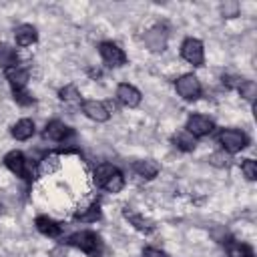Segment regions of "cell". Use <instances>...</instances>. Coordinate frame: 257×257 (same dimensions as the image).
<instances>
[{
	"label": "cell",
	"instance_id": "obj_5",
	"mask_svg": "<svg viewBox=\"0 0 257 257\" xmlns=\"http://www.w3.org/2000/svg\"><path fill=\"white\" fill-rule=\"evenodd\" d=\"M98 54H100L102 62H104L106 66H110V68H118V66L126 64V54H124V50H122L118 44L110 42V40H104V42L98 44Z\"/></svg>",
	"mask_w": 257,
	"mask_h": 257
},
{
	"label": "cell",
	"instance_id": "obj_30",
	"mask_svg": "<svg viewBox=\"0 0 257 257\" xmlns=\"http://www.w3.org/2000/svg\"><path fill=\"white\" fill-rule=\"evenodd\" d=\"M143 257H169L165 251H161V249H157V247H147L145 251H143Z\"/></svg>",
	"mask_w": 257,
	"mask_h": 257
},
{
	"label": "cell",
	"instance_id": "obj_17",
	"mask_svg": "<svg viewBox=\"0 0 257 257\" xmlns=\"http://www.w3.org/2000/svg\"><path fill=\"white\" fill-rule=\"evenodd\" d=\"M34 131H36L34 128V120H30V118H20L10 128V133H12V137L16 141H28V139H32Z\"/></svg>",
	"mask_w": 257,
	"mask_h": 257
},
{
	"label": "cell",
	"instance_id": "obj_12",
	"mask_svg": "<svg viewBox=\"0 0 257 257\" xmlns=\"http://www.w3.org/2000/svg\"><path fill=\"white\" fill-rule=\"evenodd\" d=\"M116 100H118L122 106L135 108V106H139V102H141V92H139V88H135L133 84L120 82V84L116 86Z\"/></svg>",
	"mask_w": 257,
	"mask_h": 257
},
{
	"label": "cell",
	"instance_id": "obj_8",
	"mask_svg": "<svg viewBox=\"0 0 257 257\" xmlns=\"http://www.w3.org/2000/svg\"><path fill=\"white\" fill-rule=\"evenodd\" d=\"M213 128H215V122L205 114H191L185 124V131L191 133L195 139H203V137L211 135Z\"/></svg>",
	"mask_w": 257,
	"mask_h": 257
},
{
	"label": "cell",
	"instance_id": "obj_21",
	"mask_svg": "<svg viewBox=\"0 0 257 257\" xmlns=\"http://www.w3.org/2000/svg\"><path fill=\"white\" fill-rule=\"evenodd\" d=\"M225 249H227V255L229 257H253V249L247 245V243H241V241H225Z\"/></svg>",
	"mask_w": 257,
	"mask_h": 257
},
{
	"label": "cell",
	"instance_id": "obj_19",
	"mask_svg": "<svg viewBox=\"0 0 257 257\" xmlns=\"http://www.w3.org/2000/svg\"><path fill=\"white\" fill-rule=\"evenodd\" d=\"M145 42H147V46H149L153 52L165 50V44H167V34H165L161 28H151V30L145 34Z\"/></svg>",
	"mask_w": 257,
	"mask_h": 257
},
{
	"label": "cell",
	"instance_id": "obj_18",
	"mask_svg": "<svg viewBox=\"0 0 257 257\" xmlns=\"http://www.w3.org/2000/svg\"><path fill=\"white\" fill-rule=\"evenodd\" d=\"M171 143H173L179 151H183V153H191V151H195V147H197V139H195L191 133H187L185 128H183V131H177V133L171 137Z\"/></svg>",
	"mask_w": 257,
	"mask_h": 257
},
{
	"label": "cell",
	"instance_id": "obj_27",
	"mask_svg": "<svg viewBox=\"0 0 257 257\" xmlns=\"http://www.w3.org/2000/svg\"><path fill=\"white\" fill-rule=\"evenodd\" d=\"M241 171H243L247 181H255L257 179V163L253 159H243L241 161Z\"/></svg>",
	"mask_w": 257,
	"mask_h": 257
},
{
	"label": "cell",
	"instance_id": "obj_31",
	"mask_svg": "<svg viewBox=\"0 0 257 257\" xmlns=\"http://www.w3.org/2000/svg\"><path fill=\"white\" fill-rule=\"evenodd\" d=\"M52 255H56V257H66V251L62 253V247H58V249H54V251H52Z\"/></svg>",
	"mask_w": 257,
	"mask_h": 257
},
{
	"label": "cell",
	"instance_id": "obj_26",
	"mask_svg": "<svg viewBox=\"0 0 257 257\" xmlns=\"http://www.w3.org/2000/svg\"><path fill=\"white\" fill-rule=\"evenodd\" d=\"M209 163L213 167H219V169H227L231 165V155L225 153V151H219V153H213L209 155Z\"/></svg>",
	"mask_w": 257,
	"mask_h": 257
},
{
	"label": "cell",
	"instance_id": "obj_20",
	"mask_svg": "<svg viewBox=\"0 0 257 257\" xmlns=\"http://www.w3.org/2000/svg\"><path fill=\"white\" fill-rule=\"evenodd\" d=\"M74 219L80 223H94L100 219V205L98 203H90L88 207H82L74 213Z\"/></svg>",
	"mask_w": 257,
	"mask_h": 257
},
{
	"label": "cell",
	"instance_id": "obj_15",
	"mask_svg": "<svg viewBox=\"0 0 257 257\" xmlns=\"http://www.w3.org/2000/svg\"><path fill=\"white\" fill-rule=\"evenodd\" d=\"M14 38H16V44L18 46L26 48V46H32L38 40V32H36V28L32 24H20L14 30Z\"/></svg>",
	"mask_w": 257,
	"mask_h": 257
},
{
	"label": "cell",
	"instance_id": "obj_1",
	"mask_svg": "<svg viewBox=\"0 0 257 257\" xmlns=\"http://www.w3.org/2000/svg\"><path fill=\"white\" fill-rule=\"evenodd\" d=\"M94 183L106 193H120L124 187V175L112 163H100L94 169Z\"/></svg>",
	"mask_w": 257,
	"mask_h": 257
},
{
	"label": "cell",
	"instance_id": "obj_11",
	"mask_svg": "<svg viewBox=\"0 0 257 257\" xmlns=\"http://www.w3.org/2000/svg\"><path fill=\"white\" fill-rule=\"evenodd\" d=\"M34 225H36L38 233H42L44 237H50V239H58L62 235V231H64V225L58 223V221H54L48 215H38L34 219Z\"/></svg>",
	"mask_w": 257,
	"mask_h": 257
},
{
	"label": "cell",
	"instance_id": "obj_7",
	"mask_svg": "<svg viewBox=\"0 0 257 257\" xmlns=\"http://www.w3.org/2000/svg\"><path fill=\"white\" fill-rule=\"evenodd\" d=\"M175 88L179 92V96H183L185 100H197L201 96V82L195 74H183L175 80Z\"/></svg>",
	"mask_w": 257,
	"mask_h": 257
},
{
	"label": "cell",
	"instance_id": "obj_28",
	"mask_svg": "<svg viewBox=\"0 0 257 257\" xmlns=\"http://www.w3.org/2000/svg\"><path fill=\"white\" fill-rule=\"evenodd\" d=\"M12 94H14V100H16L20 106H30V104L34 102V96H32L26 88H22V90H12Z\"/></svg>",
	"mask_w": 257,
	"mask_h": 257
},
{
	"label": "cell",
	"instance_id": "obj_6",
	"mask_svg": "<svg viewBox=\"0 0 257 257\" xmlns=\"http://www.w3.org/2000/svg\"><path fill=\"white\" fill-rule=\"evenodd\" d=\"M181 56H183V60H187L193 66H203V62H205L203 42L199 38H193V36L185 38L183 44H181Z\"/></svg>",
	"mask_w": 257,
	"mask_h": 257
},
{
	"label": "cell",
	"instance_id": "obj_29",
	"mask_svg": "<svg viewBox=\"0 0 257 257\" xmlns=\"http://www.w3.org/2000/svg\"><path fill=\"white\" fill-rule=\"evenodd\" d=\"M237 2H229V4H223L221 6V10H223V14L227 16V18H231V16H237Z\"/></svg>",
	"mask_w": 257,
	"mask_h": 257
},
{
	"label": "cell",
	"instance_id": "obj_25",
	"mask_svg": "<svg viewBox=\"0 0 257 257\" xmlns=\"http://www.w3.org/2000/svg\"><path fill=\"white\" fill-rule=\"evenodd\" d=\"M239 94L245 98V100H249L251 104L255 102V96H257V86H255V82L253 80H241V84H239Z\"/></svg>",
	"mask_w": 257,
	"mask_h": 257
},
{
	"label": "cell",
	"instance_id": "obj_16",
	"mask_svg": "<svg viewBox=\"0 0 257 257\" xmlns=\"http://www.w3.org/2000/svg\"><path fill=\"white\" fill-rule=\"evenodd\" d=\"M133 171H135L139 177L151 181V179H155V177L159 175L161 167H159V163L153 161V159H141V161H135V163H133Z\"/></svg>",
	"mask_w": 257,
	"mask_h": 257
},
{
	"label": "cell",
	"instance_id": "obj_22",
	"mask_svg": "<svg viewBox=\"0 0 257 257\" xmlns=\"http://www.w3.org/2000/svg\"><path fill=\"white\" fill-rule=\"evenodd\" d=\"M58 167H60L58 155L50 153V155L42 157V161H40V165H38V173H40V175H52L54 171H58Z\"/></svg>",
	"mask_w": 257,
	"mask_h": 257
},
{
	"label": "cell",
	"instance_id": "obj_9",
	"mask_svg": "<svg viewBox=\"0 0 257 257\" xmlns=\"http://www.w3.org/2000/svg\"><path fill=\"white\" fill-rule=\"evenodd\" d=\"M4 76L10 82L12 90H22V88H26V84L30 80V70H28V66H24V64L18 62L14 66L4 68Z\"/></svg>",
	"mask_w": 257,
	"mask_h": 257
},
{
	"label": "cell",
	"instance_id": "obj_2",
	"mask_svg": "<svg viewBox=\"0 0 257 257\" xmlns=\"http://www.w3.org/2000/svg\"><path fill=\"white\" fill-rule=\"evenodd\" d=\"M64 245L76 247V249H80L82 253H86L88 257H100L102 251H104V243H102L100 235L94 233V231H86V229L68 235V237L64 239Z\"/></svg>",
	"mask_w": 257,
	"mask_h": 257
},
{
	"label": "cell",
	"instance_id": "obj_24",
	"mask_svg": "<svg viewBox=\"0 0 257 257\" xmlns=\"http://www.w3.org/2000/svg\"><path fill=\"white\" fill-rule=\"evenodd\" d=\"M58 98L66 104H80V92L74 84H66L58 90Z\"/></svg>",
	"mask_w": 257,
	"mask_h": 257
},
{
	"label": "cell",
	"instance_id": "obj_13",
	"mask_svg": "<svg viewBox=\"0 0 257 257\" xmlns=\"http://www.w3.org/2000/svg\"><path fill=\"white\" fill-rule=\"evenodd\" d=\"M82 112L94 122H106L110 118V112H108L106 104L100 102V100H84L82 102Z\"/></svg>",
	"mask_w": 257,
	"mask_h": 257
},
{
	"label": "cell",
	"instance_id": "obj_10",
	"mask_svg": "<svg viewBox=\"0 0 257 257\" xmlns=\"http://www.w3.org/2000/svg\"><path fill=\"white\" fill-rule=\"evenodd\" d=\"M44 139H48V141H54V143H64L66 139H70L72 137V128L68 126V124H64L62 120H58V118H52V120H48L46 122V126H44Z\"/></svg>",
	"mask_w": 257,
	"mask_h": 257
},
{
	"label": "cell",
	"instance_id": "obj_3",
	"mask_svg": "<svg viewBox=\"0 0 257 257\" xmlns=\"http://www.w3.org/2000/svg\"><path fill=\"white\" fill-rule=\"evenodd\" d=\"M4 167H6L10 173H14L16 177L24 179V181H32L34 175H36L34 165H32V163L26 159V155L20 153V151H10V153H6V155H4Z\"/></svg>",
	"mask_w": 257,
	"mask_h": 257
},
{
	"label": "cell",
	"instance_id": "obj_4",
	"mask_svg": "<svg viewBox=\"0 0 257 257\" xmlns=\"http://www.w3.org/2000/svg\"><path fill=\"white\" fill-rule=\"evenodd\" d=\"M217 143L221 145V149L225 153L235 155L249 145V137L239 128H221L217 135Z\"/></svg>",
	"mask_w": 257,
	"mask_h": 257
},
{
	"label": "cell",
	"instance_id": "obj_23",
	"mask_svg": "<svg viewBox=\"0 0 257 257\" xmlns=\"http://www.w3.org/2000/svg\"><path fill=\"white\" fill-rule=\"evenodd\" d=\"M18 64V52L16 48H12L10 44H0V66L8 68Z\"/></svg>",
	"mask_w": 257,
	"mask_h": 257
},
{
	"label": "cell",
	"instance_id": "obj_14",
	"mask_svg": "<svg viewBox=\"0 0 257 257\" xmlns=\"http://www.w3.org/2000/svg\"><path fill=\"white\" fill-rule=\"evenodd\" d=\"M122 215H124V219L137 229V231H141V233H145V235H151L153 231H155V223L151 221V219H147L145 215H141V213H137V211H133V209H124L122 211Z\"/></svg>",
	"mask_w": 257,
	"mask_h": 257
}]
</instances>
